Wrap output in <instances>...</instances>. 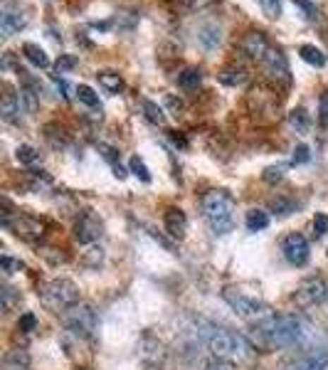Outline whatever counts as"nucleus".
Listing matches in <instances>:
<instances>
[{"label":"nucleus","instance_id":"f257e3e1","mask_svg":"<svg viewBox=\"0 0 328 370\" xmlns=\"http://www.w3.org/2000/svg\"><path fill=\"white\" fill-rule=\"evenodd\" d=\"M304 326L306 323L296 314H272L269 318L255 323L252 346L262 348V351L294 346V343H299L304 338Z\"/></svg>","mask_w":328,"mask_h":370},{"label":"nucleus","instance_id":"f03ea898","mask_svg":"<svg viewBox=\"0 0 328 370\" xmlns=\"http://www.w3.org/2000/svg\"><path fill=\"white\" fill-rule=\"evenodd\" d=\"M205 343L210 348L212 358L230 363V366H250L255 361V346L240 336L237 331H230L225 326H212L205 331Z\"/></svg>","mask_w":328,"mask_h":370},{"label":"nucleus","instance_id":"7ed1b4c3","mask_svg":"<svg viewBox=\"0 0 328 370\" xmlns=\"http://www.w3.org/2000/svg\"><path fill=\"white\" fill-rule=\"evenodd\" d=\"M237 205L227 190H207L202 195V215L215 234H230L235 229Z\"/></svg>","mask_w":328,"mask_h":370},{"label":"nucleus","instance_id":"20e7f679","mask_svg":"<svg viewBox=\"0 0 328 370\" xmlns=\"http://www.w3.org/2000/svg\"><path fill=\"white\" fill-rule=\"evenodd\" d=\"M222 299L230 304V309L237 314V316L245 318V321H252V323L265 321V318H269L272 314H274L269 306H267L265 299H260L257 294L242 292V287H225Z\"/></svg>","mask_w":328,"mask_h":370},{"label":"nucleus","instance_id":"39448f33","mask_svg":"<svg viewBox=\"0 0 328 370\" xmlns=\"http://www.w3.org/2000/svg\"><path fill=\"white\" fill-rule=\"evenodd\" d=\"M37 297L44 309H49L54 314H64L74 304H79V289L69 279H52V282L40 284Z\"/></svg>","mask_w":328,"mask_h":370},{"label":"nucleus","instance_id":"423d86ee","mask_svg":"<svg viewBox=\"0 0 328 370\" xmlns=\"http://www.w3.org/2000/svg\"><path fill=\"white\" fill-rule=\"evenodd\" d=\"M3 208H5V213H3V220H0V222H3V227L10 229L15 237L25 239V242H32V244L40 242V239L44 237V222L42 220H35V217L23 215V213L13 215L10 213L8 200H3Z\"/></svg>","mask_w":328,"mask_h":370},{"label":"nucleus","instance_id":"0eeeda50","mask_svg":"<svg viewBox=\"0 0 328 370\" xmlns=\"http://www.w3.org/2000/svg\"><path fill=\"white\" fill-rule=\"evenodd\" d=\"M62 321H64V326L74 333V336L89 338V336H94V331H97L99 318H97V311H94L89 304L79 302V304H74L72 309H67V311L62 314Z\"/></svg>","mask_w":328,"mask_h":370},{"label":"nucleus","instance_id":"6e6552de","mask_svg":"<svg viewBox=\"0 0 328 370\" xmlns=\"http://www.w3.org/2000/svg\"><path fill=\"white\" fill-rule=\"evenodd\" d=\"M328 297V289L324 284V279H304V282L296 287L294 292V302L299 309H311V306H319V304H324Z\"/></svg>","mask_w":328,"mask_h":370},{"label":"nucleus","instance_id":"1a4fd4ad","mask_svg":"<svg viewBox=\"0 0 328 370\" xmlns=\"http://www.w3.org/2000/svg\"><path fill=\"white\" fill-rule=\"evenodd\" d=\"M104 234V222L94 213H82L74 222V239L79 244H94Z\"/></svg>","mask_w":328,"mask_h":370},{"label":"nucleus","instance_id":"9d476101","mask_svg":"<svg viewBox=\"0 0 328 370\" xmlns=\"http://www.w3.org/2000/svg\"><path fill=\"white\" fill-rule=\"evenodd\" d=\"M281 252H284L286 262L294 264V267H304L309 262V239L299 232H291L281 242Z\"/></svg>","mask_w":328,"mask_h":370},{"label":"nucleus","instance_id":"9b49d317","mask_svg":"<svg viewBox=\"0 0 328 370\" xmlns=\"http://www.w3.org/2000/svg\"><path fill=\"white\" fill-rule=\"evenodd\" d=\"M262 67H265V72L269 74L272 79H277V82H284L289 84L291 77H289V62H286V57L279 52V49L269 47V52L262 57Z\"/></svg>","mask_w":328,"mask_h":370},{"label":"nucleus","instance_id":"f8f14e48","mask_svg":"<svg viewBox=\"0 0 328 370\" xmlns=\"http://www.w3.org/2000/svg\"><path fill=\"white\" fill-rule=\"evenodd\" d=\"M25 25H28V15H25V10L13 8V5H5L3 18H0V32H3V37H10V35L20 32Z\"/></svg>","mask_w":328,"mask_h":370},{"label":"nucleus","instance_id":"ddd939ff","mask_svg":"<svg viewBox=\"0 0 328 370\" xmlns=\"http://www.w3.org/2000/svg\"><path fill=\"white\" fill-rule=\"evenodd\" d=\"M240 44L252 59H257V62H262V57H265V54L269 52V47H272L269 40H267L262 32H247L245 37H242Z\"/></svg>","mask_w":328,"mask_h":370},{"label":"nucleus","instance_id":"4468645a","mask_svg":"<svg viewBox=\"0 0 328 370\" xmlns=\"http://www.w3.org/2000/svg\"><path fill=\"white\" fill-rule=\"evenodd\" d=\"M166 229L173 239H183L186 237V229H188V217L181 208H168L166 210Z\"/></svg>","mask_w":328,"mask_h":370},{"label":"nucleus","instance_id":"2eb2a0df","mask_svg":"<svg viewBox=\"0 0 328 370\" xmlns=\"http://www.w3.org/2000/svg\"><path fill=\"white\" fill-rule=\"evenodd\" d=\"M328 368V353L326 351H316L309 356L299 358V361L286 363L284 370H326Z\"/></svg>","mask_w":328,"mask_h":370},{"label":"nucleus","instance_id":"dca6fc26","mask_svg":"<svg viewBox=\"0 0 328 370\" xmlns=\"http://www.w3.org/2000/svg\"><path fill=\"white\" fill-rule=\"evenodd\" d=\"M141 356H143V361L146 363H161L163 358H166V351H163V343L158 341V338H153L151 333H146L143 336V341H141Z\"/></svg>","mask_w":328,"mask_h":370},{"label":"nucleus","instance_id":"f3484780","mask_svg":"<svg viewBox=\"0 0 328 370\" xmlns=\"http://www.w3.org/2000/svg\"><path fill=\"white\" fill-rule=\"evenodd\" d=\"M247 69L242 67V64H227V67L220 69V74H217V79H220L225 87H240V84L247 82Z\"/></svg>","mask_w":328,"mask_h":370},{"label":"nucleus","instance_id":"a211bd4d","mask_svg":"<svg viewBox=\"0 0 328 370\" xmlns=\"http://www.w3.org/2000/svg\"><path fill=\"white\" fill-rule=\"evenodd\" d=\"M30 353L25 348H10L3 356V370H28Z\"/></svg>","mask_w":328,"mask_h":370},{"label":"nucleus","instance_id":"6ab92c4d","mask_svg":"<svg viewBox=\"0 0 328 370\" xmlns=\"http://www.w3.org/2000/svg\"><path fill=\"white\" fill-rule=\"evenodd\" d=\"M20 114V102L18 97L13 94V89L5 87V94H3V102H0V117L3 121H15Z\"/></svg>","mask_w":328,"mask_h":370},{"label":"nucleus","instance_id":"aec40b11","mask_svg":"<svg viewBox=\"0 0 328 370\" xmlns=\"http://www.w3.org/2000/svg\"><path fill=\"white\" fill-rule=\"evenodd\" d=\"M97 79H99V84H102V87L107 89L109 94L123 92V79H121V74H119V72H111V69H104V72L97 74Z\"/></svg>","mask_w":328,"mask_h":370},{"label":"nucleus","instance_id":"412c9836","mask_svg":"<svg viewBox=\"0 0 328 370\" xmlns=\"http://www.w3.org/2000/svg\"><path fill=\"white\" fill-rule=\"evenodd\" d=\"M23 54L28 57V62H32L35 67H40V69H44V67H49V57H47V52H44L40 44H35V42H28L23 47Z\"/></svg>","mask_w":328,"mask_h":370},{"label":"nucleus","instance_id":"4be33fe9","mask_svg":"<svg viewBox=\"0 0 328 370\" xmlns=\"http://www.w3.org/2000/svg\"><path fill=\"white\" fill-rule=\"evenodd\" d=\"M299 54H301V59H304L306 64H311V67H324L326 64V54L321 52L316 44H301Z\"/></svg>","mask_w":328,"mask_h":370},{"label":"nucleus","instance_id":"5701e85b","mask_svg":"<svg viewBox=\"0 0 328 370\" xmlns=\"http://www.w3.org/2000/svg\"><path fill=\"white\" fill-rule=\"evenodd\" d=\"M202 82V72L198 67H188L183 69L181 74H178V84H181L183 89H188V92H193V89H198Z\"/></svg>","mask_w":328,"mask_h":370},{"label":"nucleus","instance_id":"b1692460","mask_svg":"<svg viewBox=\"0 0 328 370\" xmlns=\"http://www.w3.org/2000/svg\"><path fill=\"white\" fill-rule=\"evenodd\" d=\"M143 117L148 119L151 124H156V126H163L166 124V112H163L161 107H158L156 102H151V99H143Z\"/></svg>","mask_w":328,"mask_h":370},{"label":"nucleus","instance_id":"393cba45","mask_svg":"<svg viewBox=\"0 0 328 370\" xmlns=\"http://www.w3.org/2000/svg\"><path fill=\"white\" fill-rule=\"evenodd\" d=\"M220 40H222V30L217 28V25H205V28L200 30V42H202V47L215 49L217 44H220Z\"/></svg>","mask_w":328,"mask_h":370},{"label":"nucleus","instance_id":"a878e982","mask_svg":"<svg viewBox=\"0 0 328 370\" xmlns=\"http://www.w3.org/2000/svg\"><path fill=\"white\" fill-rule=\"evenodd\" d=\"M245 225L250 232H260V229H265L267 225H269V215H267L265 210H250Z\"/></svg>","mask_w":328,"mask_h":370},{"label":"nucleus","instance_id":"bb28decb","mask_svg":"<svg viewBox=\"0 0 328 370\" xmlns=\"http://www.w3.org/2000/svg\"><path fill=\"white\" fill-rule=\"evenodd\" d=\"M0 299H3V311L5 314H13L15 309L20 306V302H23L20 292H15L13 287H3V289H0Z\"/></svg>","mask_w":328,"mask_h":370},{"label":"nucleus","instance_id":"cd10ccee","mask_svg":"<svg viewBox=\"0 0 328 370\" xmlns=\"http://www.w3.org/2000/svg\"><path fill=\"white\" fill-rule=\"evenodd\" d=\"M77 99L84 104V107L99 109V112H102V104H99V94L94 92L92 87H87V84H79V87H77Z\"/></svg>","mask_w":328,"mask_h":370},{"label":"nucleus","instance_id":"c85d7f7f","mask_svg":"<svg viewBox=\"0 0 328 370\" xmlns=\"http://www.w3.org/2000/svg\"><path fill=\"white\" fill-rule=\"evenodd\" d=\"M289 124H291V126H294L299 133H306V131H309L311 121H309V114H306V109H304V107H296L294 112L289 114Z\"/></svg>","mask_w":328,"mask_h":370},{"label":"nucleus","instance_id":"c756f323","mask_svg":"<svg viewBox=\"0 0 328 370\" xmlns=\"http://www.w3.org/2000/svg\"><path fill=\"white\" fill-rule=\"evenodd\" d=\"M82 262H84V267H89V269H99V264L104 262V249L102 247H89L87 252L82 254Z\"/></svg>","mask_w":328,"mask_h":370},{"label":"nucleus","instance_id":"7c9ffc66","mask_svg":"<svg viewBox=\"0 0 328 370\" xmlns=\"http://www.w3.org/2000/svg\"><path fill=\"white\" fill-rule=\"evenodd\" d=\"M128 171H131L136 178H141L143 183H151V171H148V168H146V163H143V158L133 156L131 161H128Z\"/></svg>","mask_w":328,"mask_h":370},{"label":"nucleus","instance_id":"2f4dec72","mask_svg":"<svg viewBox=\"0 0 328 370\" xmlns=\"http://www.w3.org/2000/svg\"><path fill=\"white\" fill-rule=\"evenodd\" d=\"M15 158H18V163H23V166H35V163L40 161V153L35 151L32 146H20L18 151H15Z\"/></svg>","mask_w":328,"mask_h":370},{"label":"nucleus","instance_id":"473e14b6","mask_svg":"<svg viewBox=\"0 0 328 370\" xmlns=\"http://www.w3.org/2000/svg\"><path fill=\"white\" fill-rule=\"evenodd\" d=\"M294 200H289V198H274L272 200V210H274L279 217H286V215H291L294 213Z\"/></svg>","mask_w":328,"mask_h":370},{"label":"nucleus","instance_id":"72a5a7b5","mask_svg":"<svg viewBox=\"0 0 328 370\" xmlns=\"http://www.w3.org/2000/svg\"><path fill=\"white\" fill-rule=\"evenodd\" d=\"M262 178H265V181L269 183V185L281 183V181H284V166H272V168H267L265 176H262Z\"/></svg>","mask_w":328,"mask_h":370},{"label":"nucleus","instance_id":"f704fd0d","mask_svg":"<svg viewBox=\"0 0 328 370\" xmlns=\"http://www.w3.org/2000/svg\"><path fill=\"white\" fill-rule=\"evenodd\" d=\"M257 3L262 5V10H265L267 18H279V13H281L279 0H257Z\"/></svg>","mask_w":328,"mask_h":370},{"label":"nucleus","instance_id":"c9c22d12","mask_svg":"<svg viewBox=\"0 0 328 370\" xmlns=\"http://www.w3.org/2000/svg\"><path fill=\"white\" fill-rule=\"evenodd\" d=\"M0 267H3L5 274H15V272H20V269H23V262H20V259L8 257V254H5V257L0 259Z\"/></svg>","mask_w":328,"mask_h":370},{"label":"nucleus","instance_id":"e433bc0d","mask_svg":"<svg viewBox=\"0 0 328 370\" xmlns=\"http://www.w3.org/2000/svg\"><path fill=\"white\" fill-rule=\"evenodd\" d=\"M35 326H37V318H35V314H23V316H20L18 331L30 333V331H35Z\"/></svg>","mask_w":328,"mask_h":370},{"label":"nucleus","instance_id":"4c0bfd02","mask_svg":"<svg viewBox=\"0 0 328 370\" xmlns=\"http://www.w3.org/2000/svg\"><path fill=\"white\" fill-rule=\"evenodd\" d=\"M326 232H328V215L319 213L314 217V234H316V237H324Z\"/></svg>","mask_w":328,"mask_h":370},{"label":"nucleus","instance_id":"58836bf2","mask_svg":"<svg viewBox=\"0 0 328 370\" xmlns=\"http://www.w3.org/2000/svg\"><path fill=\"white\" fill-rule=\"evenodd\" d=\"M291 3L299 5V8L304 10V15H306L309 20H316V18H319V10H316V5L309 3V0H291Z\"/></svg>","mask_w":328,"mask_h":370},{"label":"nucleus","instance_id":"ea45409f","mask_svg":"<svg viewBox=\"0 0 328 370\" xmlns=\"http://www.w3.org/2000/svg\"><path fill=\"white\" fill-rule=\"evenodd\" d=\"M77 67V57H72V54H62V57L57 59V74L67 72V69H74Z\"/></svg>","mask_w":328,"mask_h":370},{"label":"nucleus","instance_id":"a19ab883","mask_svg":"<svg viewBox=\"0 0 328 370\" xmlns=\"http://www.w3.org/2000/svg\"><path fill=\"white\" fill-rule=\"evenodd\" d=\"M319 121L321 126H328V92L321 94L319 99Z\"/></svg>","mask_w":328,"mask_h":370},{"label":"nucleus","instance_id":"79ce46f5","mask_svg":"<svg viewBox=\"0 0 328 370\" xmlns=\"http://www.w3.org/2000/svg\"><path fill=\"white\" fill-rule=\"evenodd\" d=\"M309 161H311L309 146H304V143H301V146H296L294 148V163H296V166H299V163H309Z\"/></svg>","mask_w":328,"mask_h":370},{"label":"nucleus","instance_id":"37998d69","mask_svg":"<svg viewBox=\"0 0 328 370\" xmlns=\"http://www.w3.org/2000/svg\"><path fill=\"white\" fill-rule=\"evenodd\" d=\"M183 3H186L190 10H202V8H207V5L217 3V0H183Z\"/></svg>","mask_w":328,"mask_h":370},{"label":"nucleus","instance_id":"c03bdc74","mask_svg":"<svg viewBox=\"0 0 328 370\" xmlns=\"http://www.w3.org/2000/svg\"><path fill=\"white\" fill-rule=\"evenodd\" d=\"M52 252H57V249H42L40 254H42L44 259H49L52 264H59V262H64V259H67L64 254H52Z\"/></svg>","mask_w":328,"mask_h":370},{"label":"nucleus","instance_id":"a18cd8bd","mask_svg":"<svg viewBox=\"0 0 328 370\" xmlns=\"http://www.w3.org/2000/svg\"><path fill=\"white\" fill-rule=\"evenodd\" d=\"M207 370H232V366L225 361H220V358H212V361L207 363Z\"/></svg>","mask_w":328,"mask_h":370},{"label":"nucleus","instance_id":"49530a36","mask_svg":"<svg viewBox=\"0 0 328 370\" xmlns=\"http://www.w3.org/2000/svg\"><path fill=\"white\" fill-rule=\"evenodd\" d=\"M166 104L173 109V112H181V109H183V102H181V99L173 97V94H166Z\"/></svg>","mask_w":328,"mask_h":370},{"label":"nucleus","instance_id":"de8ad7c7","mask_svg":"<svg viewBox=\"0 0 328 370\" xmlns=\"http://www.w3.org/2000/svg\"><path fill=\"white\" fill-rule=\"evenodd\" d=\"M54 84H57V89H59V92H62V97L64 99H69V87H67V82H64V79H59V77H54Z\"/></svg>","mask_w":328,"mask_h":370},{"label":"nucleus","instance_id":"09e8293b","mask_svg":"<svg viewBox=\"0 0 328 370\" xmlns=\"http://www.w3.org/2000/svg\"><path fill=\"white\" fill-rule=\"evenodd\" d=\"M77 370H87V368H77Z\"/></svg>","mask_w":328,"mask_h":370}]
</instances>
